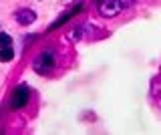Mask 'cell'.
<instances>
[{
  "instance_id": "obj_9",
  "label": "cell",
  "mask_w": 161,
  "mask_h": 135,
  "mask_svg": "<svg viewBox=\"0 0 161 135\" xmlns=\"http://www.w3.org/2000/svg\"><path fill=\"white\" fill-rule=\"evenodd\" d=\"M64 2H73V0H64Z\"/></svg>"
},
{
  "instance_id": "obj_3",
  "label": "cell",
  "mask_w": 161,
  "mask_h": 135,
  "mask_svg": "<svg viewBox=\"0 0 161 135\" xmlns=\"http://www.w3.org/2000/svg\"><path fill=\"white\" fill-rule=\"evenodd\" d=\"M28 99H30L28 89H26V87H16V89H14V93H12L10 107H12V109H22L24 105L28 103Z\"/></svg>"
},
{
  "instance_id": "obj_8",
  "label": "cell",
  "mask_w": 161,
  "mask_h": 135,
  "mask_svg": "<svg viewBox=\"0 0 161 135\" xmlns=\"http://www.w3.org/2000/svg\"><path fill=\"white\" fill-rule=\"evenodd\" d=\"M80 37H83V28H80V26H77L73 32H69V38H70V41H79Z\"/></svg>"
},
{
  "instance_id": "obj_2",
  "label": "cell",
  "mask_w": 161,
  "mask_h": 135,
  "mask_svg": "<svg viewBox=\"0 0 161 135\" xmlns=\"http://www.w3.org/2000/svg\"><path fill=\"white\" fill-rule=\"evenodd\" d=\"M123 10V0H103L101 2V14L103 16H117V14Z\"/></svg>"
},
{
  "instance_id": "obj_7",
  "label": "cell",
  "mask_w": 161,
  "mask_h": 135,
  "mask_svg": "<svg viewBox=\"0 0 161 135\" xmlns=\"http://www.w3.org/2000/svg\"><path fill=\"white\" fill-rule=\"evenodd\" d=\"M10 44H12V38H10L8 34L0 32V48H4V47H10Z\"/></svg>"
},
{
  "instance_id": "obj_4",
  "label": "cell",
  "mask_w": 161,
  "mask_h": 135,
  "mask_svg": "<svg viewBox=\"0 0 161 135\" xmlns=\"http://www.w3.org/2000/svg\"><path fill=\"white\" fill-rule=\"evenodd\" d=\"M14 18H16L18 24H22V26H28V24H32L36 20V12L30 10V8H20V10L14 12Z\"/></svg>"
},
{
  "instance_id": "obj_5",
  "label": "cell",
  "mask_w": 161,
  "mask_h": 135,
  "mask_svg": "<svg viewBox=\"0 0 161 135\" xmlns=\"http://www.w3.org/2000/svg\"><path fill=\"white\" fill-rule=\"evenodd\" d=\"M80 8H83V4H80V6H77V8H75L73 12H69V14H63V16H60V18H58L57 22H53V26H50V31H54V28H58L60 24H64V22H67V20H69L70 16H73V14H77V12L80 10Z\"/></svg>"
},
{
  "instance_id": "obj_6",
  "label": "cell",
  "mask_w": 161,
  "mask_h": 135,
  "mask_svg": "<svg viewBox=\"0 0 161 135\" xmlns=\"http://www.w3.org/2000/svg\"><path fill=\"white\" fill-rule=\"evenodd\" d=\"M12 57H14L12 47H4V48H0V61H2V63L12 61Z\"/></svg>"
},
{
  "instance_id": "obj_1",
  "label": "cell",
  "mask_w": 161,
  "mask_h": 135,
  "mask_svg": "<svg viewBox=\"0 0 161 135\" xmlns=\"http://www.w3.org/2000/svg\"><path fill=\"white\" fill-rule=\"evenodd\" d=\"M53 67H54V53L53 51L40 53L32 63V69L38 75H48V71H53Z\"/></svg>"
}]
</instances>
